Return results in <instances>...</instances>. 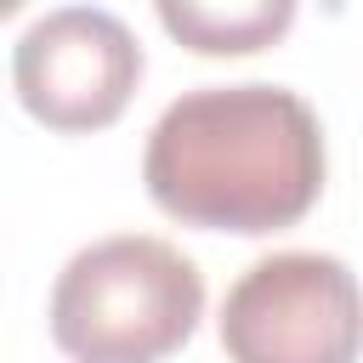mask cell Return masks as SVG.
<instances>
[{"label": "cell", "mask_w": 363, "mask_h": 363, "mask_svg": "<svg viewBox=\"0 0 363 363\" xmlns=\"http://www.w3.org/2000/svg\"><path fill=\"white\" fill-rule=\"evenodd\" d=\"M142 79V45L102 6H57L34 17L11 51L17 102L45 130H102L125 113Z\"/></svg>", "instance_id": "obj_4"}, {"label": "cell", "mask_w": 363, "mask_h": 363, "mask_svg": "<svg viewBox=\"0 0 363 363\" xmlns=\"http://www.w3.org/2000/svg\"><path fill=\"white\" fill-rule=\"evenodd\" d=\"M204 318L193 255L153 233L85 244L51 289V340L74 363H164Z\"/></svg>", "instance_id": "obj_2"}, {"label": "cell", "mask_w": 363, "mask_h": 363, "mask_svg": "<svg viewBox=\"0 0 363 363\" xmlns=\"http://www.w3.org/2000/svg\"><path fill=\"white\" fill-rule=\"evenodd\" d=\"M233 363H357V284L340 255H261L221 301Z\"/></svg>", "instance_id": "obj_3"}, {"label": "cell", "mask_w": 363, "mask_h": 363, "mask_svg": "<svg viewBox=\"0 0 363 363\" xmlns=\"http://www.w3.org/2000/svg\"><path fill=\"white\" fill-rule=\"evenodd\" d=\"M142 182L170 221L278 233L323 193V125L289 85H199L153 119Z\"/></svg>", "instance_id": "obj_1"}, {"label": "cell", "mask_w": 363, "mask_h": 363, "mask_svg": "<svg viewBox=\"0 0 363 363\" xmlns=\"http://www.w3.org/2000/svg\"><path fill=\"white\" fill-rule=\"evenodd\" d=\"M159 23L204 51V57H238V51H261L272 45L289 23L295 6L289 0H244V6H204V0H159Z\"/></svg>", "instance_id": "obj_5"}]
</instances>
